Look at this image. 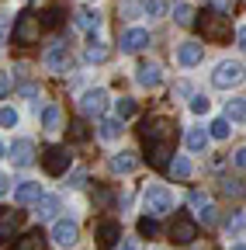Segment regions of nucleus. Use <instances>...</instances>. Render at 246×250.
<instances>
[{"mask_svg":"<svg viewBox=\"0 0 246 250\" xmlns=\"http://www.w3.org/2000/svg\"><path fill=\"white\" fill-rule=\"evenodd\" d=\"M142 208H146V215H167V212H173V195H170V188H163V184H146V191H142Z\"/></svg>","mask_w":246,"mask_h":250,"instance_id":"obj_1","label":"nucleus"},{"mask_svg":"<svg viewBox=\"0 0 246 250\" xmlns=\"http://www.w3.org/2000/svg\"><path fill=\"white\" fill-rule=\"evenodd\" d=\"M243 77H246L243 62H236V59H222L219 66H215V73H211V83L219 87V90H229V87H236Z\"/></svg>","mask_w":246,"mask_h":250,"instance_id":"obj_2","label":"nucleus"},{"mask_svg":"<svg viewBox=\"0 0 246 250\" xmlns=\"http://www.w3.org/2000/svg\"><path fill=\"white\" fill-rule=\"evenodd\" d=\"M70 164H73V153H70L66 146H49V149L42 153V167H45V174H52V177L66 174Z\"/></svg>","mask_w":246,"mask_h":250,"instance_id":"obj_3","label":"nucleus"},{"mask_svg":"<svg viewBox=\"0 0 246 250\" xmlns=\"http://www.w3.org/2000/svg\"><path fill=\"white\" fill-rule=\"evenodd\" d=\"M38 31H42V24H38L35 14H21L18 24H14V31H11V39L18 45H32V42H38Z\"/></svg>","mask_w":246,"mask_h":250,"instance_id":"obj_4","label":"nucleus"},{"mask_svg":"<svg viewBox=\"0 0 246 250\" xmlns=\"http://www.w3.org/2000/svg\"><path fill=\"white\" fill-rule=\"evenodd\" d=\"M201 35L211 39V42H222V39L232 35V24H229V18H222V14H208V18L201 21Z\"/></svg>","mask_w":246,"mask_h":250,"instance_id":"obj_5","label":"nucleus"},{"mask_svg":"<svg viewBox=\"0 0 246 250\" xmlns=\"http://www.w3.org/2000/svg\"><path fill=\"white\" fill-rule=\"evenodd\" d=\"M104 104H108V90L104 87H94V90H83V98H80V115H104Z\"/></svg>","mask_w":246,"mask_h":250,"instance_id":"obj_6","label":"nucleus"},{"mask_svg":"<svg viewBox=\"0 0 246 250\" xmlns=\"http://www.w3.org/2000/svg\"><path fill=\"white\" fill-rule=\"evenodd\" d=\"M80 240V226L73 223V219H59V223H52V243H59V247H73Z\"/></svg>","mask_w":246,"mask_h":250,"instance_id":"obj_7","label":"nucleus"},{"mask_svg":"<svg viewBox=\"0 0 246 250\" xmlns=\"http://www.w3.org/2000/svg\"><path fill=\"white\" fill-rule=\"evenodd\" d=\"M170 236H173L180 247H188V243L198 240V223H194V219H188V215H177V223L170 226Z\"/></svg>","mask_w":246,"mask_h":250,"instance_id":"obj_8","label":"nucleus"},{"mask_svg":"<svg viewBox=\"0 0 246 250\" xmlns=\"http://www.w3.org/2000/svg\"><path fill=\"white\" fill-rule=\"evenodd\" d=\"M11 164L14 167H32L35 164V143L32 139H14L11 143Z\"/></svg>","mask_w":246,"mask_h":250,"instance_id":"obj_9","label":"nucleus"},{"mask_svg":"<svg viewBox=\"0 0 246 250\" xmlns=\"http://www.w3.org/2000/svg\"><path fill=\"white\" fill-rule=\"evenodd\" d=\"M149 45V31L146 28H125L121 31V52H142Z\"/></svg>","mask_w":246,"mask_h":250,"instance_id":"obj_10","label":"nucleus"},{"mask_svg":"<svg viewBox=\"0 0 246 250\" xmlns=\"http://www.w3.org/2000/svg\"><path fill=\"white\" fill-rule=\"evenodd\" d=\"M205 59V45L201 42H180L177 45V62L180 66H198Z\"/></svg>","mask_w":246,"mask_h":250,"instance_id":"obj_11","label":"nucleus"},{"mask_svg":"<svg viewBox=\"0 0 246 250\" xmlns=\"http://www.w3.org/2000/svg\"><path fill=\"white\" fill-rule=\"evenodd\" d=\"M135 83L146 87V90H156V87L163 83V70L156 66V62H142L139 73H135Z\"/></svg>","mask_w":246,"mask_h":250,"instance_id":"obj_12","label":"nucleus"},{"mask_svg":"<svg viewBox=\"0 0 246 250\" xmlns=\"http://www.w3.org/2000/svg\"><path fill=\"white\" fill-rule=\"evenodd\" d=\"M38 198H42V184L38 181H21L14 188V202L18 205H38Z\"/></svg>","mask_w":246,"mask_h":250,"instance_id":"obj_13","label":"nucleus"},{"mask_svg":"<svg viewBox=\"0 0 246 250\" xmlns=\"http://www.w3.org/2000/svg\"><path fill=\"white\" fill-rule=\"evenodd\" d=\"M142 139H146V143L170 139V122H167V118H149V122L142 125Z\"/></svg>","mask_w":246,"mask_h":250,"instance_id":"obj_14","label":"nucleus"},{"mask_svg":"<svg viewBox=\"0 0 246 250\" xmlns=\"http://www.w3.org/2000/svg\"><path fill=\"white\" fill-rule=\"evenodd\" d=\"M170 156H173L170 139H156V143H149V164H152V167H167V164H170Z\"/></svg>","mask_w":246,"mask_h":250,"instance_id":"obj_15","label":"nucleus"},{"mask_svg":"<svg viewBox=\"0 0 246 250\" xmlns=\"http://www.w3.org/2000/svg\"><path fill=\"white\" fill-rule=\"evenodd\" d=\"M121 132H125V118H101V125H97V136L104 143L121 139Z\"/></svg>","mask_w":246,"mask_h":250,"instance_id":"obj_16","label":"nucleus"},{"mask_svg":"<svg viewBox=\"0 0 246 250\" xmlns=\"http://www.w3.org/2000/svg\"><path fill=\"white\" fill-rule=\"evenodd\" d=\"M97 240H101V247H114L121 240V226L114 223V219H104V223L97 226Z\"/></svg>","mask_w":246,"mask_h":250,"instance_id":"obj_17","label":"nucleus"},{"mask_svg":"<svg viewBox=\"0 0 246 250\" xmlns=\"http://www.w3.org/2000/svg\"><path fill=\"white\" fill-rule=\"evenodd\" d=\"M45 66H49V70H66V66H70L66 45H52V49L45 52Z\"/></svg>","mask_w":246,"mask_h":250,"instance_id":"obj_18","label":"nucleus"},{"mask_svg":"<svg viewBox=\"0 0 246 250\" xmlns=\"http://www.w3.org/2000/svg\"><path fill=\"white\" fill-rule=\"evenodd\" d=\"M135 167H139L135 153H114V156H111V170H114V174H132Z\"/></svg>","mask_w":246,"mask_h":250,"instance_id":"obj_19","label":"nucleus"},{"mask_svg":"<svg viewBox=\"0 0 246 250\" xmlns=\"http://www.w3.org/2000/svg\"><path fill=\"white\" fill-rule=\"evenodd\" d=\"M208 139H211V132H205V129H188V136H184V143H188L191 153H201L208 146Z\"/></svg>","mask_w":246,"mask_h":250,"instance_id":"obj_20","label":"nucleus"},{"mask_svg":"<svg viewBox=\"0 0 246 250\" xmlns=\"http://www.w3.org/2000/svg\"><path fill=\"white\" fill-rule=\"evenodd\" d=\"M45 247V236L35 229V233H24V236H18L14 240V250H42Z\"/></svg>","mask_w":246,"mask_h":250,"instance_id":"obj_21","label":"nucleus"},{"mask_svg":"<svg viewBox=\"0 0 246 250\" xmlns=\"http://www.w3.org/2000/svg\"><path fill=\"white\" fill-rule=\"evenodd\" d=\"M167 170H170V177H177V181H188V177H191V160H188V156H173V160L167 164Z\"/></svg>","mask_w":246,"mask_h":250,"instance_id":"obj_22","label":"nucleus"},{"mask_svg":"<svg viewBox=\"0 0 246 250\" xmlns=\"http://www.w3.org/2000/svg\"><path fill=\"white\" fill-rule=\"evenodd\" d=\"M59 122H63L59 104H49V108L42 111V129H45V132H59Z\"/></svg>","mask_w":246,"mask_h":250,"instance_id":"obj_23","label":"nucleus"},{"mask_svg":"<svg viewBox=\"0 0 246 250\" xmlns=\"http://www.w3.org/2000/svg\"><path fill=\"white\" fill-rule=\"evenodd\" d=\"M108 56H111V49H108L104 42H90V45L83 49V59H87V62H104Z\"/></svg>","mask_w":246,"mask_h":250,"instance_id":"obj_24","label":"nucleus"},{"mask_svg":"<svg viewBox=\"0 0 246 250\" xmlns=\"http://www.w3.org/2000/svg\"><path fill=\"white\" fill-rule=\"evenodd\" d=\"M76 24H80L83 31H97V28H101V11H80V14H76Z\"/></svg>","mask_w":246,"mask_h":250,"instance_id":"obj_25","label":"nucleus"},{"mask_svg":"<svg viewBox=\"0 0 246 250\" xmlns=\"http://www.w3.org/2000/svg\"><path fill=\"white\" fill-rule=\"evenodd\" d=\"M173 21H177V24H184V28L194 21V11H191L188 0H177V4H173Z\"/></svg>","mask_w":246,"mask_h":250,"instance_id":"obj_26","label":"nucleus"},{"mask_svg":"<svg viewBox=\"0 0 246 250\" xmlns=\"http://www.w3.org/2000/svg\"><path fill=\"white\" fill-rule=\"evenodd\" d=\"M59 212V198L56 195H42L38 198V219H52Z\"/></svg>","mask_w":246,"mask_h":250,"instance_id":"obj_27","label":"nucleus"},{"mask_svg":"<svg viewBox=\"0 0 246 250\" xmlns=\"http://www.w3.org/2000/svg\"><path fill=\"white\" fill-rule=\"evenodd\" d=\"M226 118L229 122H246V98H232L229 108H226Z\"/></svg>","mask_w":246,"mask_h":250,"instance_id":"obj_28","label":"nucleus"},{"mask_svg":"<svg viewBox=\"0 0 246 250\" xmlns=\"http://www.w3.org/2000/svg\"><path fill=\"white\" fill-rule=\"evenodd\" d=\"M208 132H211V139H229L232 122H229V118H215V122L208 125Z\"/></svg>","mask_w":246,"mask_h":250,"instance_id":"obj_29","label":"nucleus"},{"mask_svg":"<svg viewBox=\"0 0 246 250\" xmlns=\"http://www.w3.org/2000/svg\"><path fill=\"white\" fill-rule=\"evenodd\" d=\"M243 229H246V212H232V215L226 219V233L236 236V233H243Z\"/></svg>","mask_w":246,"mask_h":250,"instance_id":"obj_30","label":"nucleus"},{"mask_svg":"<svg viewBox=\"0 0 246 250\" xmlns=\"http://www.w3.org/2000/svg\"><path fill=\"white\" fill-rule=\"evenodd\" d=\"M142 11H146L149 18H163V14L170 11V4H167V0H146V4H142Z\"/></svg>","mask_w":246,"mask_h":250,"instance_id":"obj_31","label":"nucleus"},{"mask_svg":"<svg viewBox=\"0 0 246 250\" xmlns=\"http://www.w3.org/2000/svg\"><path fill=\"white\" fill-rule=\"evenodd\" d=\"M18 226H21V215H18V212H14V215L7 212L4 219H0V236H11V233H14Z\"/></svg>","mask_w":246,"mask_h":250,"instance_id":"obj_32","label":"nucleus"},{"mask_svg":"<svg viewBox=\"0 0 246 250\" xmlns=\"http://www.w3.org/2000/svg\"><path fill=\"white\" fill-rule=\"evenodd\" d=\"M139 233H142V236H156V233H160L156 215H142V219H139Z\"/></svg>","mask_w":246,"mask_h":250,"instance_id":"obj_33","label":"nucleus"},{"mask_svg":"<svg viewBox=\"0 0 246 250\" xmlns=\"http://www.w3.org/2000/svg\"><path fill=\"white\" fill-rule=\"evenodd\" d=\"M208 108H211V101L205 98V94H191V111L194 115H208Z\"/></svg>","mask_w":246,"mask_h":250,"instance_id":"obj_34","label":"nucleus"},{"mask_svg":"<svg viewBox=\"0 0 246 250\" xmlns=\"http://www.w3.org/2000/svg\"><path fill=\"white\" fill-rule=\"evenodd\" d=\"M222 191H226L229 198H239V195L246 191V188H243V181H232V177H226V181H222Z\"/></svg>","mask_w":246,"mask_h":250,"instance_id":"obj_35","label":"nucleus"},{"mask_svg":"<svg viewBox=\"0 0 246 250\" xmlns=\"http://www.w3.org/2000/svg\"><path fill=\"white\" fill-rule=\"evenodd\" d=\"M114 108H118V118H132V115H135V101H132V98L114 101Z\"/></svg>","mask_w":246,"mask_h":250,"instance_id":"obj_36","label":"nucleus"},{"mask_svg":"<svg viewBox=\"0 0 246 250\" xmlns=\"http://www.w3.org/2000/svg\"><path fill=\"white\" fill-rule=\"evenodd\" d=\"M0 125H4V129H14V125H18V111L14 108H0Z\"/></svg>","mask_w":246,"mask_h":250,"instance_id":"obj_37","label":"nucleus"},{"mask_svg":"<svg viewBox=\"0 0 246 250\" xmlns=\"http://www.w3.org/2000/svg\"><path fill=\"white\" fill-rule=\"evenodd\" d=\"M59 18H63V11H59V7H49V11L42 14V24H45V28H56Z\"/></svg>","mask_w":246,"mask_h":250,"instance_id":"obj_38","label":"nucleus"},{"mask_svg":"<svg viewBox=\"0 0 246 250\" xmlns=\"http://www.w3.org/2000/svg\"><path fill=\"white\" fill-rule=\"evenodd\" d=\"M70 139H73V143H83V139H87V125H83V122H73V125H70Z\"/></svg>","mask_w":246,"mask_h":250,"instance_id":"obj_39","label":"nucleus"},{"mask_svg":"<svg viewBox=\"0 0 246 250\" xmlns=\"http://www.w3.org/2000/svg\"><path fill=\"white\" fill-rule=\"evenodd\" d=\"M198 223H205V226H211V223H215V208H211L208 202H205V205H201V212H198Z\"/></svg>","mask_w":246,"mask_h":250,"instance_id":"obj_40","label":"nucleus"},{"mask_svg":"<svg viewBox=\"0 0 246 250\" xmlns=\"http://www.w3.org/2000/svg\"><path fill=\"white\" fill-rule=\"evenodd\" d=\"M11 80H14V77H11L7 70H0V98H4V94L11 90Z\"/></svg>","mask_w":246,"mask_h":250,"instance_id":"obj_41","label":"nucleus"},{"mask_svg":"<svg viewBox=\"0 0 246 250\" xmlns=\"http://www.w3.org/2000/svg\"><path fill=\"white\" fill-rule=\"evenodd\" d=\"M232 164H236V167H239V170H246V146H243V149H236V153H232Z\"/></svg>","mask_w":246,"mask_h":250,"instance_id":"obj_42","label":"nucleus"},{"mask_svg":"<svg viewBox=\"0 0 246 250\" xmlns=\"http://www.w3.org/2000/svg\"><path fill=\"white\" fill-rule=\"evenodd\" d=\"M83 184H87V174H80V170H76V174L70 177V188H83Z\"/></svg>","mask_w":246,"mask_h":250,"instance_id":"obj_43","label":"nucleus"},{"mask_svg":"<svg viewBox=\"0 0 246 250\" xmlns=\"http://www.w3.org/2000/svg\"><path fill=\"white\" fill-rule=\"evenodd\" d=\"M7 191H11V177H7V174H0V198H4Z\"/></svg>","mask_w":246,"mask_h":250,"instance_id":"obj_44","label":"nucleus"},{"mask_svg":"<svg viewBox=\"0 0 246 250\" xmlns=\"http://www.w3.org/2000/svg\"><path fill=\"white\" fill-rule=\"evenodd\" d=\"M236 42H239V49L246 52V24H243V28H236Z\"/></svg>","mask_w":246,"mask_h":250,"instance_id":"obj_45","label":"nucleus"},{"mask_svg":"<svg viewBox=\"0 0 246 250\" xmlns=\"http://www.w3.org/2000/svg\"><path fill=\"white\" fill-rule=\"evenodd\" d=\"M21 94H24V98H38V83H28V87H21Z\"/></svg>","mask_w":246,"mask_h":250,"instance_id":"obj_46","label":"nucleus"},{"mask_svg":"<svg viewBox=\"0 0 246 250\" xmlns=\"http://www.w3.org/2000/svg\"><path fill=\"white\" fill-rule=\"evenodd\" d=\"M208 4H211L215 11H226V7H229V0H208Z\"/></svg>","mask_w":246,"mask_h":250,"instance_id":"obj_47","label":"nucleus"},{"mask_svg":"<svg viewBox=\"0 0 246 250\" xmlns=\"http://www.w3.org/2000/svg\"><path fill=\"white\" fill-rule=\"evenodd\" d=\"M4 31H7V18L0 14V39H4Z\"/></svg>","mask_w":246,"mask_h":250,"instance_id":"obj_48","label":"nucleus"},{"mask_svg":"<svg viewBox=\"0 0 246 250\" xmlns=\"http://www.w3.org/2000/svg\"><path fill=\"white\" fill-rule=\"evenodd\" d=\"M114 250H135V247H132V243H121V247H114Z\"/></svg>","mask_w":246,"mask_h":250,"instance_id":"obj_49","label":"nucleus"},{"mask_svg":"<svg viewBox=\"0 0 246 250\" xmlns=\"http://www.w3.org/2000/svg\"><path fill=\"white\" fill-rule=\"evenodd\" d=\"M4 156H7V146H4V143H0V160H4Z\"/></svg>","mask_w":246,"mask_h":250,"instance_id":"obj_50","label":"nucleus"},{"mask_svg":"<svg viewBox=\"0 0 246 250\" xmlns=\"http://www.w3.org/2000/svg\"><path fill=\"white\" fill-rule=\"evenodd\" d=\"M232 250H246V243H236V247H232Z\"/></svg>","mask_w":246,"mask_h":250,"instance_id":"obj_51","label":"nucleus"}]
</instances>
